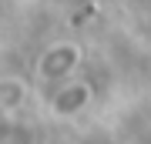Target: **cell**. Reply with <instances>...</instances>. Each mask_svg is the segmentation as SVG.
<instances>
[{"mask_svg":"<svg viewBox=\"0 0 151 144\" xmlns=\"http://www.w3.org/2000/svg\"><path fill=\"white\" fill-rule=\"evenodd\" d=\"M74 64H77L74 44H57V47H50L40 57V74L44 77H64V74L74 70Z\"/></svg>","mask_w":151,"mask_h":144,"instance_id":"obj_1","label":"cell"},{"mask_svg":"<svg viewBox=\"0 0 151 144\" xmlns=\"http://www.w3.org/2000/svg\"><path fill=\"white\" fill-rule=\"evenodd\" d=\"M84 104H87V84H67V87L57 91L50 107H54L57 114H74V111H81Z\"/></svg>","mask_w":151,"mask_h":144,"instance_id":"obj_2","label":"cell"}]
</instances>
